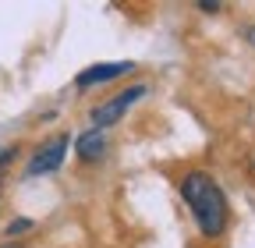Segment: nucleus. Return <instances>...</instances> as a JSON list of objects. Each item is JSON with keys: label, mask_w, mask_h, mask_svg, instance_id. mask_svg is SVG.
I'll return each instance as SVG.
<instances>
[{"label": "nucleus", "mask_w": 255, "mask_h": 248, "mask_svg": "<svg viewBox=\"0 0 255 248\" xmlns=\"http://www.w3.org/2000/svg\"><path fill=\"white\" fill-rule=\"evenodd\" d=\"M181 195L191 206V213H195L199 231L206 238H220L223 227H227V199H223L220 184L209 174H202V170H191L181 181Z\"/></svg>", "instance_id": "nucleus-1"}, {"label": "nucleus", "mask_w": 255, "mask_h": 248, "mask_svg": "<svg viewBox=\"0 0 255 248\" xmlns=\"http://www.w3.org/2000/svg\"><path fill=\"white\" fill-rule=\"evenodd\" d=\"M142 96H145V89H142V85H131V89H124L121 96L107 100L103 107H96V110H92V124H96V131H100V128H110V124H117V121L124 117V110L131 107L135 100H142Z\"/></svg>", "instance_id": "nucleus-2"}, {"label": "nucleus", "mask_w": 255, "mask_h": 248, "mask_svg": "<svg viewBox=\"0 0 255 248\" xmlns=\"http://www.w3.org/2000/svg\"><path fill=\"white\" fill-rule=\"evenodd\" d=\"M64 156H68V135H57V138H50L39 152H36V160L28 163V174L36 177V174H53L60 163H64Z\"/></svg>", "instance_id": "nucleus-3"}, {"label": "nucleus", "mask_w": 255, "mask_h": 248, "mask_svg": "<svg viewBox=\"0 0 255 248\" xmlns=\"http://www.w3.org/2000/svg\"><path fill=\"white\" fill-rule=\"evenodd\" d=\"M135 64L131 60H117V64H92L78 75V89H89V85H103L110 78H121V75H131Z\"/></svg>", "instance_id": "nucleus-4"}, {"label": "nucleus", "mask_w": 255, "mask_h": 248, "mask_svg": "<svg viewBox=\"0 0 255 248\" xmlns=\"http://www.w3.org/2000/svg\"><path fill=\"white\" fill-rule=\"evenodd\" d=\"M103 152H107V138H103V131H85V135H78V156H82L85 163L103 160Z\"/></svg>", "instance_id": "nucleus-5"}, {"label": "nucleus", "mask_w": 255, "mask_h": 248, "mask_svg": "<svg viewBox=\"0 0 255 248\" xmlns=\"http://www.w3.org/2000/svg\"><path fill=\"white\" fill-rule=\"evenodd\" d=\"M25 231H32V220H25V216H21V220H14V224L7 227V234H25Z\"/></svg>", "instance_id": "nucleus-6"}, {"label": "nucleus", "mask_w": 255, "mask_h": 248, "mask_svg": "<svg viewBox=\"0 0 255 248\" xmlns=\"http://www.w3.org/2000/svg\"><path fill=\"white\" fill-rule=\"evenodd\" d=\"M248 39H252V46H255V28H248Z\"/></svg>", "instance_id": "nucleus-7"}, {"label": "nucleus", "mask_w": 255, "mask_h": 248, "mask_svg": "<svg viewBox=\"0 0 255 248\" xmlns=\"http://www.w3.org/2000/svg\"><path fill=\"white\" fill-rule=\"evenodd\" d=\"M0 248H21V245H14V241H11V245H0Z\"/></svg>", "instance_id": "nucleus-8"}, {"label": "nucleus", "mask_w": 255, "mask_h": 248, "mask_svg": "<svg viewBox=\"0 0 255 248\" xmlns=\"http://www.w3.org/2000/svg\"><path fill=\"white\" fill-rule=\"evenodd\" d=\"M0 184H4V181H0Z\"/></svg>", "instance_id": "nucleus-9"}]
</instances>
